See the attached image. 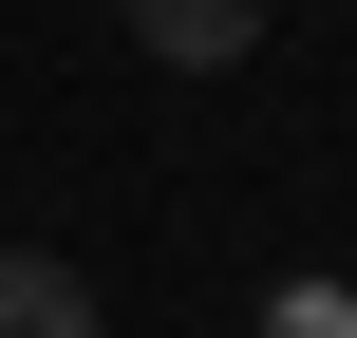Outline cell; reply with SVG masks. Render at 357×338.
<instances>
[{"instance_id":"cell-1","label":"cell","mask_w":357,"mask_h":338,"mask_svg":"<svg viewBox=\"0 0 357 338\" xmlns=\"http://www.w3.org/2000/svg\"><path fill=\"white\" fill-rule=\"evenodd\" d=\"M132 38H151L169 75H226V56L264 38V0H132Z\"/></svg>"},{"instance_id":"cell-2","label":"cell","mask_w":357,"mask_h":338,"mask_svg":"<svg viewBox=\"0 0 357 338\" xmlns=\"http://www.w3.org/2000/svg\"><path fill=\"white\" fill-rule=\"evenodd\" d=\"M0 338H94V282L56 245H0Z\"/></svg>"}]
</instances>
